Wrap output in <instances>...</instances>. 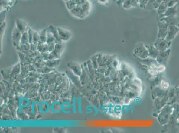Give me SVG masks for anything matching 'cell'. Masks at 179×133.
I'll list each match as a JSON object with an SVG mask.
<instances>
[{
	"mask_svg": "<svg viewBox=\"0 0 179 133\" xmlns=\"http://www.w3.org/2000/svg\"><path fill=\"white\" fill-rule=\"evenodd\" d=\"M27 31H28V35H29V43L31 44V43L33 42V36H34V31L30 28H28Z\"/></svg>",
	"mask_w": 179,
	"mask_h": 133,
	"instance_id": "7402d4cb",
	"label": "cell"
},
{
	"mask_svg": "<svg viewBox=\"0 0 179 133\" xmlns=\"http://www.w3.org/2000/svg\"><path fill=\"white\" fill-rule=\"evenodd\" d=\"M70 13L72 16L77 18L81 19V14L80 9L77 6L70 10Z\"/></svg>",
	"mask_w": 179,
	"mask_h": 133,
	"instance_id": "5bb4252c",
	"label": "cell"
},
{
	"mask_svg": "<svg viewBox=\"0 0 179 133\" xmlns=\"http://www.w3.org/2000/svg\"><path fill=\"white\" fill-rule=\"evenodd\" d=\"M125 1H126V0H117V1L116 2V3L118 5H122V4Z\"/></svg>",
	"mask_w": 179,
	"mask_h": 133,
	"instance_id": "484cf974",
	"label": "cell"
},
{
	"mask_svg": "<svg viewBox=\"0 0 179 133\" xmlns=\"http://www.w3.org/2000/svg\"><path fill=\"white\" fill-rule=\"evenodd\" d=\"M82 8L85 13L86 14L87 16L89 15L90 12V8H91V3L88 0L87 2H85L84 3L81 5Z\"/></svg>",
	"mask_w": 179,
	"mask_h": 133,
	"instance_id": "7c38bea8",
	"label": "cell"
},
{
	"mask_svg": "<svg viewBox=\"0 0 179 133\" xmlns=\"http://www.w3.org/2000/svg\"><path fill=\"white\" fill-rule=\"evenodd\" d=\"M49 105L47 103H42L40 105V110L43 113L47 112L49 110Z\"/></svg>",
	"mask_w": 179,
	"mask_h": 133,
	"instance_id": "e0dca14e",
	"label": "cell"
},
{
	"mask_svg": "<svg viewBox=\"0 0 179 133\" xmlns=\"http://www.w3.org/2000/svg\"><path fill=\"white\" fill-rule=\"evenodd\" d=\"M170 0H163V2H164L167 3Z\"/></svg>",
	"mask_w": 179,
	"mask_h": 133,
	"instance_id": "83f0119b",
	"label": "cell"
},
{
	"mask_svg": "<svg viewBox=\"0 0 179 133\" xmlns=\"http://www.w3.org/2000/svg\"><path fill=\"white\" fill-rule=\"evenodd\" d=\"M160 5V4L156 0H149L145 9L149 10H156Z\"/></svg>",
	"mask_w": 179,
	"mask_h": 133,
	"instance_id": "30bf717a",
	"label": "cell"
},
{
	"mask_svg": "<svg viewBox=\"0 0 179 133\" xmlns=\"http://www.w3.org/2000/svg\"><path fill=\"white\" fill-rule=\"evenodd\" d=\"M179 2V0H170L167 3L168 7H173L174 5L178 3Z\"/></svg>",
	"mask_w": 179,
	"mask_h": 133,
	"instance_id": "cb8c5ba5",
	"label": "cell"
},
{
	"mask_svg": "<svg viewBox=\"0 0 179 133\" xmlns=\"http://www.w3.org/2000/svg\"><path fill=\"white\" fill-rule=\"evenodd\" d=\"M63 1H64L65 2H66V1H67V0H63Z\"/></svg>",
	"mask_w": 179,
	"mask_h": 133,
	"instance_id": "f1b7e54d",
	"label": "cell"
},
{
	"mask_svg": "<svg viewBox=\"0 0 179 133\" xmlns=\"http://www.w3.org/2000/svg\"><path fill=\"white\" fill-rule=\"evenodd\" d=\"M168 6L167 3L164 2H162L160 4L158 8L156 9V11L158 14V16L160 18L164 14L167 9Z\"/></svg>",
	"mask_w": 179,
	"mask_h": 133,
	"instance_id": "8fae6325",
	"label": "cell"
},
{
	"mask_svg": "<svg viewBox=\"0 0 179 133\" xmlns=\"http://www.w3.org/2000/svg\"><path fill=\"white\" fill-rule=\"evenodd\" d=\"M159 28L158 36L160 38L165 39L168 34V25L163 20H160L158 23Z\"/></svg>",
	"mask_w": 179,
	"mask_h": 133,
	"instance_id": "6da1fadb",
	"label": "cell"
},
{
	"mask_svg": "<svg viewBox=\"0 0 179 133\" xmlns=\"http://www.w3.org/2000/svg\"><path fill=\"white\" fill-rule=\"evenodd\" d=\"M87 1H88V0H75L77 5H80L84 3L85 2H87Z\"/></svg>",
	"mask_w": 179,
	"mask_h": 133,
	"instance_id": "d4e9b609",
	"label": "cell"
},
{
	"mask_svg": "<svg viewBox=\"0 0 179 133\" xmlns=\"http://www.w3.org/2000/svg\"><path fill=\"white\" fill-rule=\"evenodd\" d=\"M65 5L67 9L70 11L76 7L77 4L75 0H67L65 2Z\"/></svg>",
	"mask_w": 179,
	"mask_h": 133,
	"instance_id": "4fadbf2b",
	"label": "cell"
},
{
	"mask_svg": "<svg viewBox=\"0 0 179 133\" xmlns=\"http://www.w3.org/2000/svg\"><path fill=\"white\" fill-rule=\"evenodd\" d=\"M15 27L22 34L28 30L27 23L20 19L17 18L16 20Z\"/></svg>",
	"mask_w": 179,
	"mask_h": 133,
	"instance_id": "8992f818",
	"label": "cell"
},
{
	"mask_svg": "<svg viewBox=\"0 0 179 133\" xmlns=\"http://www.w3.org/2000/svg\"><path fill=\"white\" fill-rule=\"evenodd\" d=\"M122 8L125 9L132 8V7H139V3L137 0H126L122 4Z\"/></svg>",
	"mask_w": 179,
	"mask_h": 133,
	"instance_id": "ba28073f",
	"label": "cell"
},
{
	"mask_svg": "<svg viewBox=\"0 0 179 133\" xmlns=\"http://www.w3.org/2000/svg\"><path fill=\"white\" fill-rule=\"evenodd\" d=\"M137 2H138V0H137Z\"/></svg>",
	"mask_w": 179,
	"mask_h": 133,
	"instance_id": "f546056e",
	"label": "cell"
},
{
	"mask_svg": "<svg viewBox=\"0 0 179 133\" xmlns=\"http://www.w3.org/2000/svg\"><path fill=\"white\" fill-rule=\"evenodd\" d=\"M57 29L59 37L62 41L66 42L70 40L72 35L70 31L62 27H57Z\"/></svg>",
	"mask_w": 179,
	"mask_h": 133,
	"instance_id": "277c9868",
	"label": "cell"
},
{
	"mask_svg": "<svg viewBox=\"0 0 179 133\" xmlns=\"http://www.w3.org/2000/svg\"><path fill=\"white\" fill-rule=\"evenodd\" d=\"M70 107H71V105H70V104L69 102H64L63 104H62L61 110L63 111L65 113H68V111H67V109L70 108Z\"/></svg>",
	"mask_w": 179,
	"mask_h": 133,
	"instance_id": "ffe728a7",
	"label": "cell"
},
{
	"mask_svg": "<svg viewBox=\"0 0 179 133\" xmlns=\"http://www.w3.org/2000/svg\"><path fill=\"white\" fill-rule=\"evenodd\" d=\"M98 2L102 4H106L108 2V0H98Z\"/></svg>",
	"mask_w": 179,
	"mask_h": 133,
	"instance_id": "4316f807",
	"label": "cell"
},
{
	"mask_svg": "<svg viewBox=\"0 0 179 133\" xmlns=\"http://www.w3.org/2000/svg\"><path fill=\"white\" fill-rule=\"evenodd\" d=\"M29 42V35H28V31L25 32L24 33H22L21 36V45L28 44Z\"/></svg>",
	"mask_w": 179,
	"mask_h": 133,
	"instance_id": "2e32d148",
	"label": "cell"
},
{
	"mask_svg": "<svg viewBox=\"0 0 179 133\" xmlns=\"http://www.w3.org/2000/svg\"><path fill=\"white\" fill-rule=\"evenodd\" d=\"M47 44H50V43H55V38L53 34L49 31L47 29Z\"/></svg>",
	"mask_w": 179,
	"mask_h": 133,
	"instance_id": "ac0fdd59",
	"label": "cell"
},
{
	"mask_svg": "<svg viewBox=\"0 0 179 133\" xmlns=\"http://www.w3.org/2000/svg\"><path fill=\"white\" fill-rule=\"evenodd\" d=\"M160 20L164 21L168 26L174 25L179 28V16L164 17L160 18Z\"/></svg>",
	"mask_w": 179,
	"mask_h": 133,
	"instance_id": "3957f363",
	"label": "cell"
},
{
	"mask_svg": "<svg viewBox=\"0 0 179 133\" xmlns=\"http://www.w3.org/2000/svg\"><path fill=\"white\" fill-rule=\"evenodd\" d=\"M179 32V28L174 25H169L168 29V34L165 39L168 41L172 40Z\"/></svg>",
	"mask_w": 179,
	"mask_h": 133,
	"instance_id": "5b68a950",
	"label": "cell"
},
{
	"mask_svg": "<svg viewBox=\"0 0 179 133\" xmlns=\"http://www.w3.org/2000/svg\"><path fill=\"white\" fill-rule=\"evenodd\" d=\"M179 16V2L173 7L168 8L165 13L160 18L164 17Z\"/></svg>",
	"mask_w": 179,
	"mask_h": 133,
	"instance_id": "7a4b0ae2",
	"label": "cell"
},
{
	"mask_svg": "<svg viewBox=\"0 0 179 133\" xmlns=\"http://www.w3.org/2000/svg\"><path fill=\"white\" fill-rule=\"evenodd\" d=\"M40 42V34L37 32H34V36H33V42L38 43Z\"/></svg>",
	"mask_w": 179,
	"mask_h": 133,
	"instance_id": "44dd1931",
	"label": "cell"
},
{
	"mask_svg": "<svg viewBox=\"0 0 179 133\" xmlns=\"http://www.w3.org/2000/svg\"><path fill=\"white\" fill-rule=\"evenodd\" d=\"M48 30L54 36L55 38V43H61L62 40L60 39L59 37V34H58V31L57 29V27L54 26L53 25H50L47 28Z\"/></svg>",
	"mask_w": 179,
	"mask_h": 133,
	"instance_id": "9c48e42d",
	"label": "cell"
},
{
	"mask_svg": "<svg viewBox=\"0 0 179 133\" xmlns=\"http://www.w3.org/2000/svg\"><path fill=\"white\" fill-rule=\"evenodd\" d=\"M61 107H62V104L58 102H57V103H54L52 105V110L55 113H59L61 110Z\"/></svg>",
	"mask_w": 179,
	"mask_h": 133,
	"instance_id": "d6986e66",
	"label": "cell"
},
{
	"mask_svg": "<svg viewBox=\"0 0 179 133\" xmlns=\"http://www.w3.org/2000/svg\"><path fill=\"white\" fill-rule=\"evenodd\" d=\"M148 1L149 0H138L139 7H140L141 8L145 9Z\"/></svg>",
	"mask_w": 179,
	"mask_h": 133,
	"instance_id": "603a6c76",
	"label": "cell"
},
{
	"mask_svg": "<svg viewBox=\"0 0 179 133\" xmlns=\"http://www.w3.org/2000/svg\"><path fill=\"white\" fill-rule=\"evenodd\" d=\"M22 34L18 30L17 28L15 27L12 33V38L14 45L16 46H18L20 43H21Z\"/></svg>",
	"mask_w": 179,
	"mask_h": 133,
	"instance_id": "52a82bcc",
	"label": "cell"
},
{
	"mask_svg": "<svg viewBox=\"0 0 179 133\" xmlns=\"http://www.w3.org/2000/svg\"><path fill=\"white\" fill-rule=\"evenodd\" d=\"M40 42L43 43H47V29H46L41 31L40 32Z\"/></svg>",
	"mask_w": 179,
	"mask_h": 133,
	"instance_id": "9a60e30c",
	"label": "cell"
}]
</instances>
